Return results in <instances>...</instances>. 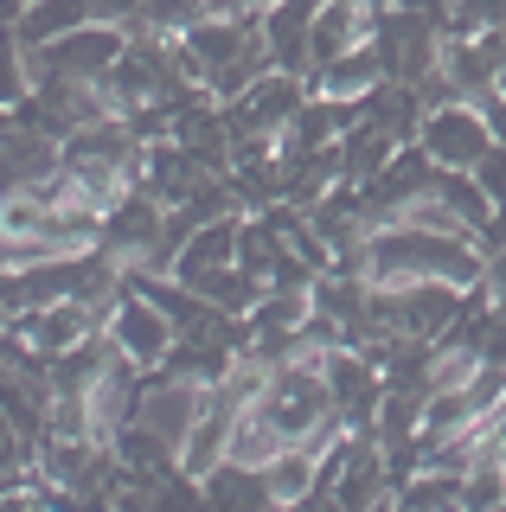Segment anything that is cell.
<instances>
[{
	"instance_id": "cell-1",
	"label": "cell",
	"mask_w": 506,
	"mask_h": 512,
	"mask_svg": "<svg viewBox=\"0 0 506 512\" xmlns=\"http://www.w3.org/2000/svg\"><path fill=\"white\" fill-rule=\"evenodd\" d=\"M372 52L385 64V77L423 84V77L436 71V58H442V20L391 0V7H378V20H372Z\"/></svg>"
},
{
	"instance_id": "cell-2",
	"label": "cell",
	"mask_w": 506,
	"mask_h": 512,
	"mask_svg": "<svg viewBox=\"0 0 506 512\" xmlns=\"http://www.w3.org/2000/svg\"><path fill=\"white\" fill-rule=\"evenodd\" d=\"M103 333H109V346L129 352L135 365H161L167 352H173V340H180V327L167 320V308L141 295L135 276H122L116 301H109V314H103Z\"/></svg>"
},
{
	"instance_id": "cell-3",
	"label": "cell",
	"mask_w": 506,
	"mask_h": 512,
	"mask_svg": "<svg viewBox=\"0 0 506 512\" xmlns=\"http://www.w3.org/2000/svg\"><path fill=\"white\" fill-rule=\"evenodd\" d=\"M302 96H308L302 71H263L250 90L218 96V109H225L231 141H244V135H282L295 122V109H302Z\"/></svg>"
},
{
	"instance_id": "cell-4",
	"label": "cell",
	"mask_w": 506,
	"mask_h": 512,
	"mask_svg": "<svg viewBox=\"0 0 506 512\" xmlns=\"http://www.w3.org/2000/svg\"><path fill=\"white\" fill-rule=\"evenodd\" d=\"M436 192V160L423 141H404L398 154L385 160V173H372L366 186H359V199H366V218H372V231L378 224H398L417 199H430Z\"/></svg>"
},
{
	"instance_id": "cell-5",
	"label": "cell",
	"mask_w": 506,
	"mask_h": 512,
	"mask_svg": "<svg viewBox=\"0 0 506 512\" xmlns=\"http://www.w3.org/2000/svg\"><path fill=\"white\" fill-rule=\"evenodd\" d=\"M122 45H129V32H122V26L90 20V26L65 32V39H52V45H26V58H33V77L52 71V77H84V84H103L109 64L122 58Z\"/></svg>"
},
{
	"instance_id": "cell-6",
	"label": "cell",
	"mask_w": 506,
	"mask_h": 512,
	"mask_svg": "<svg viewBox=\"0 0 506 512\" xmlns=\"http://www.w3.org/2000/svg\"><path fill=\"white\" fill-rule=\"evenodd\" d=\"M161 224H167V205L154 199L148 186H129V192H122V199L103 212V224H97V244H103L109 256H122V263L148 269L154 244H161Z\"/></svg>"
},
{
	"instance_id": "cell-7",
	"label": "cell",
	"mask_w": 506,
	"mask_h": 512,
	"mask_svg": "<svg viewBox=\"0 0 506 512\" xmlns=\"http://www.w3.org/2000/svg\"><path fill=\"white\" fill-rule=\"evenodd\" d=\"M417 141L430 148L436 167H474V160L487 154V141H494V128H487L481 103H468V96H455V103H442L423 116Z\"/></svg>"
},
{
	"instance_id": "cell-8",
	"label": "cell",
	"mask_w": 506,
	"mask_h": 512,
	"mask_svg": "<svg viewBox=\"0 0 506 512\" xmlns=\"http://www.w3.org/2000/svg\"><path fill=\"white\" fill-rule=\"evenodd\" d=\"M372 20L378 13L359 7V0H327V7L314 13V26H308V71L327 64V58H340V52H353V45H366Z\"/></svg>"
},
{
	"instance_id": "cell-9",
	"label": "cell",
	"mask_w": 506,
	"mask_h": 512,
	"mask_svg": "<svg viewBox=\"0 0 506 512\" xmlns=\"http://www.w3.org/2000/svg\"><path fill=\"white\" fill-rule=\"evenodd\" d=\"M404 141L391 135L385 122H372V116H359L353 128H346V135L334 141V160H340V180H353V186H366L372 173H385V160L398 154Z\"/></svg>"
},
{
	"instance_id": "cell-10",
	"label": "cell",
	"mask_w": 506,
	"mask_h": 512,
	"mask_svg": "<svg viewBox=\"0 0 506 512\" xmlns=\"http://www.w3.org/2000/svg\"><path fill=\"white\" fill-rule=\"evenodd\" d=\"M359 109H366L372 122H385L398 141H417L423 116H430V109H423V90H417V84H404V77H378V84L359 96Z\"/></svg>"
},
{
	"instance_id": "cell-11",
	"label": "cell",
	"mask_w": 506,
	"mask_h": 512,
	"mask_svg": "<svg viewBox=\"0 0 506 512\" xmlns=\"http://www.w3.org/2000/svg\"><path fill=\"white\" fill-rule=\"evenodd\" d=\"M378 77H385V64H378L372 39H366V45H353V52L314 64V71H308V90H314V96H366Z\"/></svg>"
},
{
	"instance_id": "cell-12",
	"label": "cell",
	"mask_w": 506,
	"mask_h": 512,
	"mask_svg": "<svg viewBox=\"0 0 506 512\" xmlns=\"http://www.w3.org/2000/svg\"><path fill=\"white\" fill-rule=\"evenodd\" d=\"M199 487H205V506H276L270 474L237 461V455H225L212 474H199Z\"/></svg>"
},
{
	"instance_id": "cell-13",
	"label": "cell",
	"mask_w": 506,
	"mask_h": 512,
	"mask_svg": "<svg viewBox=\"0 0 506 512\" xmlns=\"http://www.w3.org/2000/svg\"><path fill=\"white\" fill-rule=\"evenodd\" d=\"M90 20H97L90 0H26V13L13 20V32H20V45H52V39H65V32L90 26Z\"/></svg>"
},
{
	"instance_id": "cell-14",
	"label": "cell",
	"mask_w": 506,
	"mask_h": 512,
	"mask_svg": "<svg viewBox=\"0 0 506 512\" xmlns=\"http://www.w3.org/2000/svg\"><path fill=\"white\" fill-rule=\"evenodd\" d=\"M430 199L449 205L455 224H462V231H474V244H481L487 218H494V199L481 192V180H474L468 167H436V192H430Z\"/></svg>"
},
{
	"instance_id": "cell-15",
	"label": "cell",
	"mask_w": 506,
	"mask_h": 512,
	"mask_svg": "<svg viewBox=\"0 0 506 512\" xmlns=\"http://www.w3.org/2000/svg\"><path fill=\"white\" fill-rule=\"evenodd\" d=\"M237 224H244V212H225V218L199 224V231L186 237L180 263H173L167 276H193V269H218V263H237Z\"/></svg>"
},
{
	"instance_id": "cell-16",
	"label": "cell",
	"mask_w": 506,
	"mask_h": 512,
	"mask_svg": "<svg viewBox=\"0 0 506 512\" xmlns=\"http://www.w3.org/2000/svg\"><path fill=\"white\" fill-rule=\"evenodd\" d=\"M263 474H270L276 506H302L308 493H314V474H321V448H314V442H289Z\"/></svg>"
},
{
	"instance_id": "cell-17",
	"label": "cell",
	"mask_w": 506,
	"mask_h": 512,
	"mask_svg": "<svg viewBox=\"0 0 506 512\" xmlns=\"http://www.w3.org/2000/svg\"><path fill=\"white\" fill-rule=\"evenodd\" d=\"M462 474L468 468H436V461H423L410 480H398V500L404 512H430V506H462Z\"/></svg>"
},
{
	"instance_id": "cell-18",
	"label": "cell",
	"mask_w": 506,
	"mask_h": 512,
	"mask_svg": "<svg viewBox=\"0 0 506 512\" xmlns=\"http://www.w3.org/2000/svg\"><path fill=\"white\" fill-rule=\"evenodd\" d=\"M33 96V58H26L20 32L0 26V109H20Z\"/></svg>"
},
{
	"instance_id": "cell-19",
	"label": "cell",
	"mask_w": 506,
	"mask_h": 512,
	"mask_svg": "<svg viewBox=\"0 0 506 512\" xmlns=\"http://www.w3.org/2000/svg\"><path fill=\"white\" fill-rule=\"evenodd\" d=\"M205 13H212L205 0H141V13H135L122 32H141V26H148V32H167V39H180V32L199 26Z\"/></svg>"
},
{
	"instance_id": "cell-20",
	"label": "cell",
	"mask_w": 506,
	"mask_h": 512,
	"mask_svg": "<svg viewBox=\"0 0 506 512\" xmlns=\"http://www.w3.org/2000/svg\"><path fill=\"white\" fill-rule=\"evenodd\" d=\"M314 314V295L308 288H263V301L250 308V327H302V320Z\"/></svg>"
},
{
	"instance_id": "cell-21",
	"label": "cell",
	"mask_w": 506,
	"mask_h": 512,
	"mask_svg": "<svg viewBox=\"0 0 506 512\" xmlns=\"http://www.w3.org/2000/svg\"><path fill=\"white\" fill-rule=\"evenodd\" d=\"M487 506H506V461H468L462 474V512H487Z\"/></svg>"
},
{
	"instance_id": "cell-22",
	"label": "cell",
	"mask_w": 506,
	"mask_h": 512,
	"mask_svg": "<svg viewBox=\"0 0 506 512\" xmlns=\"http://www.w3.org/2000/svg\"><path fill=\"white\" fill-rule=\"evenodd\" d=\"M33 468H39V442L7 416V404H0V474H33Z\"/></svg>"
},
{
	"instance_id": "cell-23",
	"label": "cell",
	"mask_w": 506,
	"mask_h": 512,
	"mask_svg": "<svg viewBox=\"0 0 506 512\" xmlns=\"http://www.w3.org/2000/svg\"><path fill=\"white\" fill-rule=\"evenodd\" d=\"M481 26H506V0H455L442 39H468V32H481Z\"/></svg>"
},
{
	"instance_id": "cell-24",
	"label": "cell",
	"mask_w": 506,
	"mask_h": 512,
	"mask_svg": "<svg viewBox=\"0 0 506 512\" xmlns=\"http://www.w3.org/2000/svg\"><path fill=\"white\" fill-rule=\"evenodd\" d=\"M474 180H481V192H487V199H494V205H506V141H487V154L481 160H474Z\"/></svg>"
},
{
	"instance_id": "cell-25",
	"label": "cell",
	"mask_w": 506,
	"mask_h": 512,
	"mask_svg": "<svg viewBox=\"0 0 506 512\" xmlns=\"http://www.w3.org/2000/svg\"><path fill=\"white\" fill-rule=\"evenodd\" d=\"M481 288H487V295H494V301H506V244H500V250H487V269H481Z\"/></svg>"
},
{
	"instance_id": "cell-26",
	"label": "cell",
	"mask_w": 506,
	"mask_h": 512,
	"mask_svg": "<svg viewBox=\"0 0 506 512\" xmlns=\"http://www.w3.org/2000/svg\"><path fill=\"white\" fill-rule=\"evenodd\" d=\"M500 244H506V205H494V218L481 231V250H500Z\"/></svg>"
},
{
	"instance_id": "cell-27",
	"label": "cell",
	"mask_w": 506,
	"mask_h": 512,
	"mask_svg": "<svg viewBox=\"0 0 506 512\" xmlns=\"http://www.w3.org/2000/svg\"><path fill=\"white\" fill-rule=\"evenodd\" d=\"M398 7H417V13H430V20H442V26H449L455 0H398Z\"/></svg>"
},
{
	"instance_id": "cell-28",
	"label": "cell",
	"mask_w": 506,
	"mask_h": 512,
	"mask_svg": "<svg viewBox=\"0 0 506 512\" xmlns=\"http://www.w3.org/2000/svg\"><path fill=\"white\" fill-rule=\"evenodd\" d=\"M20 13H26V0H0V20H7V26L20 20Z\"/></svg>"
},
{
	"instance_id": "cell-29",
	"label": "cell",
	"mask_w": 506,
	"mask_h": 512,
	"mask_svg": "<svg viewBox=\"0 0 506 512\" xmlns=\"http://www.w3.org/2000/svg\"><path fill=\"white\" fill-rule=\"evenodd\" d=\"M0 135H13V109H0Z\"/></svg>"
},
{
	"instance_id": "cell-30",
	"label": "cell",
	"mask_w": 506,
	"mask_h": 512,
	"mask_svg": "<svg viewBox=\"0 0 506 512\" xmlns=\"http://www.w3.org/2000/svg\"><path fill=\"white\" fill-rule=\"evenodd\" d=\"M263 7H270V0H244V13H263Z\"/></svg>"
},
{
	"instance_id": "cell-31",
	"label": "cell",
	"mask_w": 506,
	"mask_h": 512,
	"mask_svg": "<svg viewBox=\"0 0 506 512\" xmlns=\"http://www.w3.org/2000/svg\"><path fill=\"white\" fill-rule=\"evenodd\" d=\"M359 7H372V13H378V7H391V0H359Z\"/></svg>"
},
{
	"instance_id": "cell-32",
	"label": "cell",
	"mask_w": 506,
	"mask_h": 512,
	"mask_svg": "<svg viewBox=\"0 0 506 512\" xmlns=\"http://www.w3.org/2000/svg\"><path fill=\"white\" fill-rule=\"evenodd\" d=\"M500 96H506V64H500Z\"/></svg>"
}]
</instances>
